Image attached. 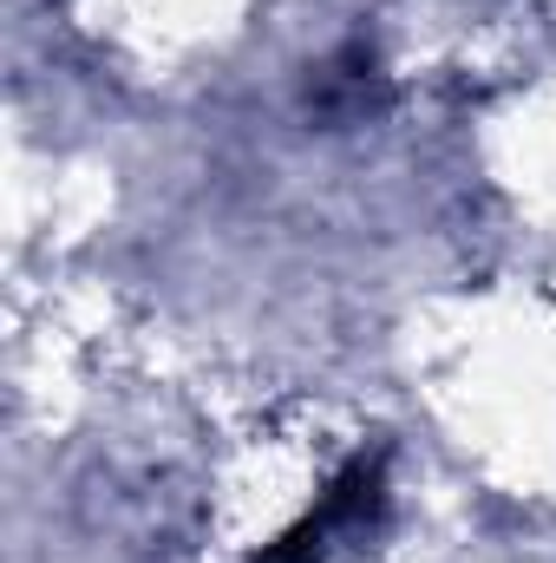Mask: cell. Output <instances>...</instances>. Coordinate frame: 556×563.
Masks as SVG:
<instances>
[{"label":"cell","instance_id":"cell-1","mask_svg":"<svg viewBox=\"0 0 556 563\" xmlns=\"http://www.w3.org/2000/svg\"><path fill=\"white\" fill-rule=\"evenodd\" d=\"M374 505H380V459H354V465L321 492V505H314L301 525H288V531H281L256 563H321L327 551H334V538H341V531L367 525V511H374Z\"/></svg>","mask_w":556,"mask_h":563}]
</instances>
